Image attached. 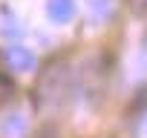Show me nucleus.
Returning a JSON list of instances; mask_svg holds the SVG:
<instances>
[{"mask_svg": "<svg viewBox=\"0 0 147 138\" xmlns=\"http://www.w3.org/2000/svg\"><path fill=\"white\" fill-rule=\"evenodd\" d=\"M87 9L92 20H107L113 12V0H87Z\"/></svg>", "mask_w": 147, "mask_h": 138, "instance_id": "obj_4", "label": "nucleus"}, {"mask_svg": "<svg viewBox=\"0 0 147 138\" xmlns=\"http://www.w3.org/2000/svg\"><path fill=\"white\" fill-rule=\"evenodd\" d=\"M3 60L9 63V69H15V72H32L35 69V55L26 49V46H6L3 49Z\"/></svg>", "mask_w": 147, "mask_h": 138, "instance_id": "obj_2", "label": "nucleus"}, {"mask_svg": "<svg viewBox=\"0 0 147 138\" xmlns=\"http://www.w3.org/2000/svg\"><path fill=\"white\" fill-rule=\"evenodd\" d=\"M127 3H130L133 15H138V17H147V0H127Z\"/></svg>", "mask_w": 147, "mask_h": 138, "instance_id": "obj_6", "label": "nucleus"}, {"mask_svg": "<svg viewBox=\"0 0 147 138\" xmlns=\"http://www.w3.org/2000/svg\"><path fill=\"white\" fill-rule=\"evenodd\" d=\"M46 15L55 23H69L75 15V0H46Z\"/></svg>", "mask_w": 147, "mask_h": 138, "instance_id": "obj_3", "label": "nucleus"}, {"mask_svg": "<svg viewBox=\"0 0 147 138\" xmlns=\"http://www.w3.org/2000/svg\"><path fill=\"white\" fill-rule=\"evenodd\" d=\"M69 89V72H66V66H52L49 72L43 75L40 81V98L49 101V104H58Z\"/></svg>", "mask_w": 147, "mask_h": 138, "instance_id": "obj_1", "label": "nucleus"}, {"mask_svg": "<svg viewBox=\"0 0 147 138\" xmlns=\"http://www.w3.org/2000/svg\"><path fill=\"white\" fill-rule=\"evenodd\" d=\"M12 95H15V84H12V78L0 72V107H3L6 101H12Z\"/></svg>", "mask_w": 147, "mask_h": 138, "instance_id": "obj_5", "label": "nucleus"}]
</instances>
